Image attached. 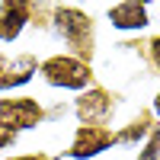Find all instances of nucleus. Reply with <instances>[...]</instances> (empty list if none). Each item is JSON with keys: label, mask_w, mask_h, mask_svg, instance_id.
<instances>
[{"label": "nucleus", "mask_w": 160, "mask_h": 160, "mask_svg": "<svg viewBox=\"0 0 160 160\" xmlns=\"http://www.w3.org/2000/svg\"><path fill=\"white\" fill-rule=\"evenodd\" d=\"M112 144H115V131L109 125H77L68 157L71 160H93L102 151H109Z\"/></svg>", "instance_id": "obj_4"}, {"label": "nucleus", "mask_w": 160, "mask_h": 160, "mask_svg": "<svg viewBox=\"0 0 160 160\" xmlns=\"http://www.w3.org/2000/svg\"><path fill=\"white\" fill-rule=\"evenodd\" d=\"M138 160H160V125L151 131V138L141 144V151H138Z\"/></svg>", "instance_id": "obj_10"}, {"label": "nucleus", "mask_w": 160, "mask_h": 160, "mask_svg": "<svg viewBox=\"0 0 160 160\" xmlns=\"http://www.w3.org/2000/svg\"><path fill=\"white\" fill-rule=\"evenodd\" d=\"M45 122V106L32 96H3L0 99V125L10 131H32Z\"/></svg>", "instance_id": "obj_3"}, {"label": "nucleus", "mask_w": 160, "mask_h": 160, "mask_svg": "<svg viewBox=\"0 0 160 160\" xmlns=\"http://www.w3.org/2000/svg\"><path fill=\"white\" fill-rule=\"evenodd\" d=\"M38 64H42V61H35V55H16V58L7 64L3 77H0V90H16V87H26V83L35 77Z\"/></svg>", "instance_id": "obj_8"}, {"label": "nucleus", "mask_w": 160, "mask_h": 160, "mask_svg": "<svg viewBox=\"0 0 160 160\" xmlns=\"http://www.w3.org/2000/svg\"><path fill=\"white\" fill-rule=\"evenodd\" d=\"M51 22H55V32L61 35V42L68 45L71 51L68 55L87 61L93 58V45H96V38H93V16L90 13H83L80 7H55L51 10Z\"/></svg>", "instance_id": "obj_1"}, {"label": "nucleus", "mask_w": 160, "mask_h": 160, "mask_svg": "<svg viewBox=\"0 0 160 160\" xmlns=\"http://www.w3.org/2000/svg\"><path fill=\"white\" fill-rule=\"evenodd\" d=\"M3 71H7V58L0 55V77H3Z\"/></svg>", "instance_id": "obj_15"}, {"label": "nucleus", "mask_w": 160, "mask_h": 160, "mask_svg": "<svg viewBox=\"0 0 160 160\" xmlns=\"http://www.w3.org/2000/svg\"><path fill=\"white\" fill-rule=\"evenodd\" d=\"M151 109H154V115H157V118H160V90H157V93H154V102H151Z\"/></svg>", "instance_id": "obj_14"}, {"label": "nucleus", "mask_w": 160, "mask_h": 160, "mask_svg": "<svg viewBox=\"0 0 160 160\" xmlns=\"http://www.w3.org/2000/svg\"><path fill=\"white\" fill-rule=\"evenodd\" d=\"M38 77H42L48 87H55V90L83 93L93 83V68L87 61H80V58L64 51V55H51V58H45L38 64Z\"/></svg>", "instance_id": "obj_2"}, {"label": "nucleus", "mask_w": 160, "mask_h": 160, "mask_svg": "<svg viewBox=\"0 0 160 160\" xmlns=\"http://www.w3.org/2000/svg\"><path fill=\"white\" fill-rule=\"evenodd\" d=\"M7 160H51L45 154H19V157H7Z\"/></svg>", "instance_id": "obj_13"}, {"label": "nucleus", "mask_w": 160, "mask_h": 160, "mask_svg": "<svg viewBox=\"0 0 160 160\" xmlns=\"http://www.w3.org/2000/svg\"><path fill=\"white\" fill-rule=\"evenodd\" d=\"M112 29L118 32H144L151 26V10L148 3H135V0H125V3H112L106 10Z\"/></svg>", "instance_id": "obj_7"}, {"label": "nucleus", "mask_w": 160, "mask_h": 160, "mask_svg": "<svg viewBox=\"0 0 160 160\" xmlns=\"http://www.w3.org/2000/svg\"><path fill=\"white\" fill-rule=\"evenodd\" d=\"M154 128H157V125L151 122V115L144 112V115H138V118H131L125 128L115 131V144H138V141H148Z\"/></svg>", "instance_id": "obj_9"}, {"label": "nucleus", "mask_w": 160, "mask_h": 160, "mask_svg": "<svg viewBox=\"0 0 160 160\" xmlns=\"http://www.w3.org/2000/svg\"><path fill=\"white\" fill-rule=\"evenodd\" d=\"M13 141H16V131H10L7 125H0V151L13 148Z\"/></svg>", "instance_id": "obj_12"}, {"label": "nucleus", "mask_w": 160, "mask_h": 160, "mask_svg": "<svg viewBox=\"0 0 160 160\" xmlns=\"http://www.w3.org/2000/svg\"><path fill=\"white\" fill-rule=\"evenodd\" d=\"M148 55H151V64L160 71V35H154V38H151V45H148Z\"/></svg>", "instance_id": "obj_11"}, {"label": "nucleus", "mask_w": 160, "mask_h": 160, "mask_svg": "<svg viewBox=\"0 0 160 160\" xmlns=\"http://www.w3.org/2000/svg\"><path fill=\"white\" fill-rule=\"evenodd\" d=\"M35 7L26 3V0H7V3H0V42L10 45L16 42L22 35V29L29 26Z\"/></svg>", "instance_id": "obj_6"}, {"label": "nucleus", "mask_w": 160, "mask_h": 160, "mask_svg": "<svg viewBox=\"0 0 160 160\" xmlns=\"http://www.w3.org/2000/svg\"><path fill=\"white\" fill-rule=\"evenodd\" d=\"M112 112H115V99L102 87H90L74 99V115L80 125H106Z\"/></svg>", "instance_id": "obj_5"}]
</instances>
